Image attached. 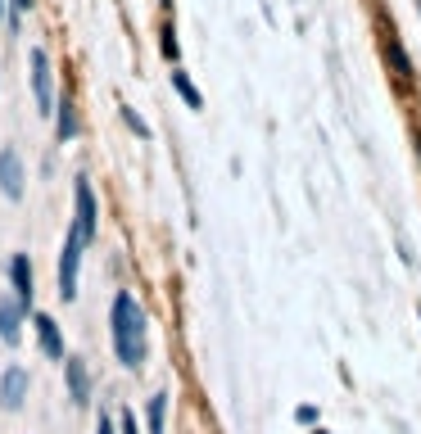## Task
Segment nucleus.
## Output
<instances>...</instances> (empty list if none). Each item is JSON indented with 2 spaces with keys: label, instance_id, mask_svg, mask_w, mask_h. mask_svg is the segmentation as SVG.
I'll list each match as a JSON object with an SVG mask.
<instances>
[{
  "label": "nucleus",
  "instance_id": "obj_2",
  "mask_svg": "<svg viewBox=\"0 0 421 434\" xmlns=\"http://www.w3.org/2000/svg\"><path fill=\"white\" fill-rule=\"evenodd\" d=\"M82 249H86V236L73 226L69 240H64V254H59V294L64 298H78V263H82Z\"/></svg>",
  "mask_w": 421,
  "mask_h": 434
},
{
  "label": "nucleus",
  "instance_id": "obj_8",
  "mask_svg": "<svg viewBox=\"0 0 421 434\" xmlns=\"http://www.w3.org/2000/svg\"><path fill=\"white\" fill-rule=\"evenodd\" d=\"M64 375H69V398L86 407L91 403V375H86V362L82 358H64Z\"/></svg>",
  "mask_w": 421,
  "mask_h": 434
},
{
  "label": "nucleus",
  "instance_id": "obj_12",
  "mask_svg": "<svg viewBox=\"0 0 421 434\" xmlns=\"http://www.w3.org/2000/svg\"><path fill=\"white\" fill-rule=\"evenodd\" d=\"M172 86H177V95L190 104V109H204V100H199V91L190 86V77H186V73H172Z\"/></svg>",
  "mask_w": 421,
  "mask_h": 434
},
{
  "label": "nucleus",
  "instance_id": "obj_19",
  "mask_svg": "<svg viewBox=\"0 0 421 434\" xmlns=\"http://www.w3.org/2000/svg\"><path fill=\"white\" fill-rule=\"evenodd\" d=\"M417 317H421V308H417Z\"/></svg>",
  "mask_w": 421,
  "mask_h": 434
},
{
  "label": "nucleus",
  "instance_id": "obj_18",
  "mask_svg": "<svg viewBox=\"0 0 421 434\" xmlns=\"http://www.w3.org/2000/svg\"><path fill=\"white\" fill-rule=\"evenodd\" d=\"M0 14H5V0H0Z\"/></svg>",
  "mask_w": 421,
  "mask_h": 434
},
{
  "label": "nucleus",
  "instance_id": "obj_4",
  "mask_svg": "<svg viewBox=\"0 0 421 434\" xmlns=\"http://www.w3.org/2000/svg\"><path fill=\"white\" fill-rule=\"evenodd\" d=\"M73 204H78V222L73 226L86 236V245L95 240V222H100V213H95V190H91V181L78 177V186H73Z\"/></svg>",
  "mask_w": 421,
  "mask_h": 434
},
{
  "label": "nucleus",
  "instance_id": "obj_14",
  "mask_svg": "<svg viewBox=\"0 0 421 434\" xmlns=\"http://www.w3.org/2000/svg\"><path fill=\"white\" fill-rule=\"evenodd\" d=\"M122 122H127V127L136 131V136H150V127L141 122V113H136V109H127V104H122Z\"/></svg>",
  "mask_w": 421,
  "mask_h": 434
},
{
  "label": "nucleus",
  "instance_id": "obj_16",
  "mask_svg": "<svg viewBox=\"0 0 421 434\" xmlns=\"http://www.w3.org/2000/svg\"><path fill=\"white\" fill-rule=\"evenodd\" d=\"M95 434H118V430H113V421H109V417H100V426H95Z\"/></svg>",
  "mask_w": 421,
  "mask_h": 434
},
{
  "label": "nucleus",
  "instance_id": "obj_9",
  "mask_svg": "<svg viewBox=\"0 0 421 434\" xmlns=\"http://www.w3.org/2000/svg\"><path fill=\"white\" fill-rule=\"evenodd\" d=\"M36 340H41V353H45V358H64V340H59V326H55L50 321V317H45V312H36Z\"/></svg>",
  "mask_w": 421,
  "mask_h": 434
},
{
  "label": "nucleus",
  "instance_id": "obj_6",
  "mask_svg": "<svg viewBox=\"0 0 421 434\" xmlns=\"http://www.w3.org/2000/svg\"><path fill=\"white\" fill-rule=\"evenodd\" d=\"M23 312H27V303L23 298H0V340L5 344H18V335H23Z\"/></svg>",
  "mask_w": 421,
  "mask_h": 434
},
{
  "label": "nucleus",
  "instance_id": "obj_5",
  "mask_svg": "<svg viewBox=\"0 0 421 434\" xmlns=\"http://www.w3.org/2000/svg\"><path fill=\"white\" fill-rule=\"evenodd\" d=\"M23 398H27V371H23V366H9V371L0 375V407L18 412Z\"/></svg>",
  "mask_w": 421,
  "mask_h": 434
},
{
  "label": "nucleus",
  "instance_id": "obj_13",
  "mask_svg": "<svg viewBox=\"0 0 421 434\" xmlns=\"http://www.w3.org/2000/svg\"><path fill=\"white\" fill-rule=\"evenodd\" d=\"M73 131H78V118H73V104L64 100V113H59V140H69Z\"/></svg>",
  "mask_w": 421,
  "mask_h": 434
},
{
  "label": "nucleus",
  "instance_id": "obj_17",
  "mask_svg": "<svg viewBox=\"0 0 421 434\" xmlns=\"http://www.w3.org/2000/svg\"><path fill=\"white\" fill-rule=\"evenodd\" d=\"M27 5H32V0H14V9H27Z\"/></svg>",
  "mask_w": 421,
  "mask_h": 434
},
{
  "label": "nucleus",
  "instance_id": "obj_7",
  "mask_svg": "<svg viewBox=\"0 0 421 434\" xmlns=\"http://www.w3.org/2000/svg\"><path fill=\"white\" fill-rule=\"evenodd\" d=\"M0 190L9 199H23V163H18V150H0Z\"/></svg>",
  "mask_w": 421,
  "mask_h": 434
},
{
  "label": "nucleus",
  "instance_id": "obj_10",
  "mask_svg": "<svg viewBox=\"0 0 421 434\" xmlns=\"http://www.w3.org/2000/svg\"><path fill=\"white\" fill-rule=\"evenodd\" d=\"M9 281H14V294L32 308V263H27V254H14V263H9Z\"/></svg>",
  "mask_w": 421,
  "mask_h": 434
},
{
  "label": "nucleus",
  "instance_id": "obj_15",
  "mask_svg": "<svg viewBox=\"0 0 421 434\" xmlns=\"http://www.w3.org/2000/svg\"><path fill=\"white\" fill-rule=\"evenodd\" d=\"M122 434H141V430H136V417H131V412H122Z\"/></svg>",
  "mask_w": 421,
  "mask_h": 434
},
{
  "label": "nucleus",
  "instance_id": "obj_11",
  "mask_svg": "<svg viewBox=\"0 0 421 434\" xmlns=\"http://www.w3.org/2000/svg\"><path fill=\"white\" fill-rule=\"evenodd\" d=\"M164 417H168V393H155L145 407V421H150V434H164Z\"/></svg>",
  "mask_w": 421,
  "mask_h": 434
},
{
  "label": "nucleus",
  "instance_id": "obj_1",
  "mask_svg": "<svg viewBox=\"0 0 421 434\" xmlns=\"http://www.w3.org/2000/svg\"><path fill=\"white\" fill-rule=\"evenodd\" d=\"M109 326H113V353H118V362L136 371V366L145 362V308L136 303L131 289H118V294H113Z\"/></svg>",
  "mask_w": 421,
  "mask_h": 434
},
{
  "label": "nucleus",
  "instance_id": "obj_20",
  "mask_svg": "<svg viewBox=\"0 0 421 434\" xmlns=\"http://www.w3.org/2000/svg\"><path fill=\"white\" fill-rule=\"evenodd\" d=\"M417 9H421V0H417Z\"/></svg>",
  "mask_w": 421,
  "mask_h": 434
},
{
  "label": "nucleus",
  "instance_id": "obj_3",
  "mask_svg": "<svg viewBox=\"0 0 421 434\" xmlns=\"http://www.w3.org/2000/svg\"><path fill=\"white\" fill-rule=\"evenodd\" d=\"M27 64H32V100L41 113H55V77H50V55L36 45L32 55H27Z\"/></svg>",
  "mask_w": 421,
  "mask_h": 434
}]
</instances>
